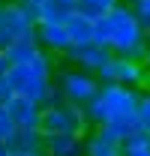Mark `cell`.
<instances>
[{
  "mask_svg": "<svg viewBox=\"0 0 150 156\" xmlns=\"http://www.w3.org/2000/svg\"><path fill=\"white\" fill-rule=\"evenodd\" d=\"M135 105H138V87L102 84L99 93L84 105V114H87L90 126H105V123L120 120V117H132L135 114Z\"/></svg>",
  "mask_w": 150,
  "mask_h": 156,
  "instance_id": "cell-1",
  "label": "cell"
},
{
  "mask_svg": "<svg viewBox=\"0 0 150 156\" xmlns=\"http://www.w3.org/2000/svg\"><path fill=\"white\" fill-rule=\"evenodd\" d=\"M111 54H123L132 60H144L147 54V39H144V24L132 12L129 3H117L111 12Z\"/></svg>",
  "mask_w": 150,
  "mask_h": 156,
  "instance_id": "cell-2",
  "label": "cell"
},
{
  "mask_svg": "<svg viewBox=\"0 0 150 156\" xmlns=\"http://www.w3.org/2000/svg\"><path fill=\"white\" fill-rule=\"evenodd\" d=\"M39 129H42V135H87L90 123H87V114L81 105L54 99L51 105H42Z\"/></svg>",
  "mask_w": 150,
  "mask_h": 156,
  "instance_id": "cell-3",
  "label": "cell"
},
{
  "mask_svg": "<svg viewBox=\"0 0 150 156\" xmlns=\"http://www.w3.org/2000/svg\"><path fill=\"white\" fill-rule=\"evenodd\" d=\"M6 78H9V84H12L15 93L33 99L39 105H51L54 99H60V93H57V87H54V78L36 72V69L27 66V63H15Z\"/></svg>",
  "mask_w": 150,
  "mask_h": 156,
  "instance_id": "cell-4",
  "label": "cell"
},
{
  "mask_svg": "<svg viewBox=\"0 0 150 156\" xmlns=\"http://www.w3.org/2000/svg\"><path fill=\"white\" fill-rule=\"evenodd\" d=\"M54 87H57V93H60V99H66V102L84 108V105L99 93L102 81H99L93 72H84V69L72 66V69H60V72H54Z\"/></svg>",
  "mask_w": 150,
  "mask_h": 156,
  "instance_id": "cell-5",
  "label": "cell"
},
{
  "mask_svg": "<svg viewBox=\"0 0 150 156\" xmlns=\"http://www.w3.org/2000/svg\"><path fill=\"white\" fill-rule=\"evenodd\" d=\"M96 78L102 84H126V87H150V69L144 66V60H132L123 54H111V60L96 72Z\"/></svg>",
  "mask_w": 150,
  "mask_h": 156,
  "instance_id": "cell-6",
  "label": "cell"
},
{
  "mask_svg": "<svg viewBox=\"0 0 150 156\" xmlns=\"http://www.w3.org/2000/svg\"><path fill=\"white\" fill-rule=\"evenodd\" d=\"M36 9H30V6H24L18 0H9V3H3L0 6V36L3 42L9 45L12 39L18 36H30L33 30H36Z\"/></svg>",
  "mask_w": 150,
  "mask_h": 156,
  "instance_id": "cell-7",
  "label": "cell"
},
{
  "mask_svg": "<svg viewBox=\"0 0 150 156\" xmlns=\"http://www.w3.org/2000/svg\"><path fill=\"white\" fill-rule=\"evenodd\" d=\"M66 60H69L72 66H78V69L96 75V72L111 60V51L102 48V45H96V42H84V45H72V48L66 51Z\"/></svg>",
  "mask_w": 150,
  "mask_h": 156,
  "instance_id": "cell-8",
  "label": "cell"
},
{
  "mask_svg": "<svg viewBox=\"0 0 150 156\" xmlns=\"http://www.w3.org/2000/svg\"><path fill=\"white\" fill-rule=\"evenodd\" d=\"M33 36H36V42L48 54H54V57H66V51L72 48V39H69V33H66L63 24H45V21H39L36 30H33Z\"/></svg>",
  "mask_w": 150,
  "mask_h": 156,
  "instance_id": "cell-9",
  "label": "cell"
},
{
  "mask_svg": "<svg viewBox=\"0 0 150 156\" xmlns=\"http://www.w3.org/2000/svg\"><path fill=\"white\" fill-rule=\"evenodd\" d=\"M3 108H6V114L12 117L15 126L33 129V126H39V120H42V105L33 102V99H27V96H21V93H12Z\"/></svg>",
  "mask_w": 150,
  "mask_h": 156,
  "instance_id": "cell-10",
  "label": "cell"
},
{
  "mask_svg": "<svg viewBox=\"0 0 150 156\" xmlns=\"http://www.w3.org/2000/svg\"><path fill=\"white\" fill-rule=\"evenodd\" d=\"M6 147H9L12 153H42V147H45V135H42L39 126H33V129H27V126H15V132L9 135Z\"/></svg>",
  "mask_w": 150,
  "mask_h": 156,
  "instance_id": "cell-11",
  "label": "cell"
},
{
  "mask_svg": "<svg viewBox=\"0 0 150 156\" xmlns=\"http://www.w3.org/2000/svg\"><path fill=\"white\" fill-rule=\"evenodd\" d=\"M87 135H45V156H84Z\"/></svg>",
  "mask_w": 150,
  "mask_h": 156,
  "instance_id": "cell-12",
  "label": "cell"
},
{
  "mask_svg": "<svg viewBox=\"0 0 150 156\" xmlns=\"http://www.w3.org/2000/svg\"><path fill=\"white\" fill-rule=\"evenodd\" d=\"M75 0H45L42 6H36V21H45V24H66V18L72 15Z\"/></svg>",
  "mask_w": 150,
  "mask_h": 156,
  "instance_id": "cell-13",
  "label": "cell"
},
{
  "mask_svg": "<svg viewBox=\"0 0 150 156\" xmlns=\"http://www.w3.org/2000/svg\"><path fill=\"white\" fill-rule=\"evenodd\" d=\"M39 48H42V45H39L36 36L30 33V36H18V39H12V42L3 48V51H6V57L12 60V66H15V63H30V60L39 54Z\"/></svg>",
  "mask_w": 150,
  "mask_h": 156,
  "instance_id": "cell-14",
  "label": "cell"
},
{
  "mask_svg": "<svg viewBox=\"0 0 150 156\" xmlns=\"http://www.w3.org/2000/svg\"><path fill=\"white\" fill-rule=\"evenodd\" d=\"M63 27H66V33H69V39H72V45L93 42V18H90V15H84V12H78V9L66 18Z\"/></svg>",
  "mask_w": 150,
  "mask_h": 156,
  "instance_id": "cell-15",
  "label": "cell"
},
{
  "mask_svg": "<svg viewBox=\"0 0 150 156\" xmlns=\"http://www.w3.org/2000/svg\"><path fill=\"white\" fill-rule=\"evenodd\" d=\"M96 129H99L105 138H111V141H117V144H123L129 135H135V132H138V120H135V114H132V117L111 120V123H105V126H96Z\"/></svg>",
  "mask_w": 150,
  "mask_h": 156,
  "instance_id": "cell-16",
  "label": "cell"
},
{
  "mask_svg": "<svg viewBox=\"0 0 150 156\" xmlns=\"http://www.w3.org/2000/svg\"><path fill=\"white\" fill-rule=\"evenodd\" d=\"M117 153H120V144L105 138L99 129L90 138H84V156H117Z\"/></svg>",
  "mask_w": 150,
  "mask_h": 156,
  "instance_id": "cell-17",
  "label": "cell"
},
{
  "mask_svg": "<svg viewBox=\"0 0 150 156\" xmlns=\"http://www.w3.org/2000/svg\"><path fill=\"white\" fill-rule=\"evenodd\" d=\"M120 153L123 156H150V135L138 129L135 135H129L120 144Z\"/></svg>",
  "mask_w": 150,
  "mask_h": 156,
  "instance_id": "cell-18",
  "label": "cell"
},
{
  "mask_svg": "<svg viewBox=\"0 0 150 156\" xmlns=\"http://www.w3.org/2000/svg\"><path fill=\"white\" fill-rule=\"evenodd\" d=\"M117 3H123V0H75L78 12H84V15H90V18L108 15V12H111Z\"/></svg>",
  "mask_w": 150,
  "mask_h": 156,
  "instance_id": "cell-19",
  "label": "cell"
},
{
  "mask_svg": "<svg viewBox=\"0 0 150 156\" xmlns=\"http://www.w3.org/2000/svg\"><path fill=\"white\" fill-rule=\"evenodd\" d=\"M93 42L111 51V18H108V15L93 18Z\"/></svg>",
  "mask_w": 150,
  "mask_h": 156,
  "instance_id": "cell-20",
  "label": "cell"
},
{
  "mask_svg": "<svg viewBox=\"0 0 150 156\" xmlns=\"http://www.w3.org/2000/svg\"><path fill=\"white\" fill-rule=\"evenodd\" d=\"M135 120H138V129L150 135V90L138 93V105H135Z\"/></svg>",
  "mask_w": 150,
  "mask_h": 156,
  "instance_id": "cell-21",
  "label": "cell"
},
{
  "mask_svg": "<svg viewBox=\"0 0 150 156\" xmlns=\"http://www.w3.org/2000/svg\"><path fill=\"white\" fill-rule=\"evenodd\" d=\"M129 6H132V12L138 15V21L144 24V30H147L150 27V0H132Z\"/></svg>",
  "mask_w": 150,
  "mask_h": 156,
  "instance_id": "cell-22",
  "label": "cell"
},
{
  "mask_svg": "<svg viewBox=\"0 0 150 156\" xmlns=\"http://www.w3.org/2000/svg\"><path fill=\"white\" fill-rule=\"evenodd\" d=\"M12 132H15V123H12V117L6 114V108L0 105V141H9Z\"/></svg>",
  "mask_w": 150,
  "mask_h": 156,
  "instance_id": "cell-23",
  "label": "cell"
},
{
  "mask_svg": "<svg viewBox=\"0 0 150 156\" xmlns=\"http://www.w3.org/2000/svg\"><path fill=\"white\" fill-rule=\"evenodd\" d=\"M12 93H15V90H12V84H9V78H6V75H0V105H6Z\"/></svg>",
  "mask_w": 150,
  "mask_h": 156,
  "instance_id": "cell-24",
  "label": "cell"
},
{
  "mask_svg": "<svg viewBox=\"0 0 150 156\" xmlns=\"http://www.w3.org/2000/svg\"><path fill=\"white\" fill-rule=\"evenodd\" d=\"M9 69H12V60L6 57V51H0V75H9Z\"/></svg>",
  "mask_w": 150,
  "mask_h": 156,
  "instance_id": "cell-25",
  "label": "cell"
},
{
  "mask_svg": "<svg viewBox=\"0 0 150 156\" xmlns=\"http://www.w3.org/2000/svg\"><path fill=\"white\" fill-rule=\"evenodd\" d=\"M18 3H24V6H30V9H36V6H42L45 0H18Z\"/></svg>",
  "mask_w": 150,
  "mask_h": 156,
  "instance_id": "cell-26",
  "label": "cell"
},
{
  "mask_svg": "<svg viewBox=\"0 0 150 156\" xmlns=\"http://www.w3.org/2000/svg\"><path fill=\"white\" fill-rule=\"evenodd\" d=\"M0 156H9V147H6V141H0Z\"/></svg>",
  "mask_w": 150,
  "mask_h": 156,
  "instance_id": "cell-27",
  "label": "cell"
},
{
  "mask_svg": "<svg viewBox=\"0 0 150 156\" xmlns=\"http://www.w3.org/2000/svg\"><path fill=\"white\" fill-rule=\"evenodd\" d=\"M9 156H45V150H42V153H12V150H9Z\"/></svg>",
  "mask_w": 150,
  "mask_h": 156,
  "instance_id": "cell-28",
  "label": "cell"
},
{
  "mask_svg": "<svg viewBox=\"0 0 150 156\" xmlns=\"http://www.w3.org/2000/svg\"><path fill=\"white\" fill-rule=\"evenodd\" d=\"M144 66L150 69V48H147V54H144Z\"/></svg>",
  "mask_w": 150,
  "mask_h": 156,
  "instance_id": "cell-29",
  "label": "cell"
},
{
  "mask_svg": "<svg viewBox=\"0 0 150 156\" xmlns=\"http://www.w3.org/2000/svg\"><path fill=\"white\" fill-rule=\"evenodd\" d=\"M144 39H147V48H150V27H147V33H144Z\"/></svg>",
  "mask_w": 150,
  "mask_h": 156,
  "instance_id": "cell-30",
  "label": "cell"
},
{
  "mask_svg": "<svg viewBox=\"0 0 150 156\" xmlns=\"http://www.w3.org/2000/svg\"><path fill=\"white\" fill-rule=\"evenodd\" d=\"M3 48H6V42H3V36H0V51H3Z\"/></svg>",
  "mask_w": 150,
  "mask_h": 156,
  "instance_id": "cell-31",
  "label": "cell"
},
{
  "mask_svg": "<svg viewBox=\"0 0 150 156\" xmlns=\"http://www.w3.org/2000/svg\"><path fill=\"white\" fill-rule=\"evenodd\" d=\"M3 3H9V0H0V6H3Z\"/></svg>",
  "mask_w": 150,
  "mask_h": 156,
  "instance_id": "cell-32",
  "label": "cell"
},
{
  "mask_svg": "<svg viewBox=\"0 0 150 156\" xmlns=\"http://www.w3.org/2000/svg\"><path fill=\"white\" fill-rule=\"evenodd\" d=\"M123 3H132V0H123Z\"/></svg>",
  "mask_w": 150,
  "mask_h": 156,
  "instance_id": "cell-33",
  "label": "cell"
},
{
  "mask_svg": "<svg viewBox=\"0 0 150 156\" xmlns=\"http://www.w3.org/2000/svg\"><path fill=\"white\" fill-rule=\"evenodd\" d=\"M117 156H123V153H117Z\"/></svg>",
  "mask_w": 150,
  "mask_h": 156,
  "instance_id": "cell-34",
  "label": "cell"
}]
</instances>
